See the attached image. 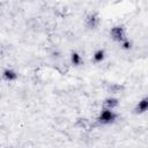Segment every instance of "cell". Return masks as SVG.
Here are the masks:
<instances>
[{
  "instance_id": "obj_1",
  "label": "cell",
  "mask_w": 148,
  "mask_h": 148,
  "mask_svg": "<svg viewBox=\"0 0 148 148\" xmlns=\"http://www.w3.org/2000/svg\"><path fill=\"white\" fill-rule=\"evenodd\" d=\"M116 118H117V114L114 113L113 110H111V109H105V108H104V109L99 112L97 120H98L99 124L106 125V124L113 123V121L116 120Z\"/></svg>"
},
{
  "instance_id": "obj_2",
  "label": "cell",
  "mask_w": 148,
  "mask_h": 148,
  "mask_svg": "<svg viewBox=\"0 0 148 148\" xmlns=\"http://www.w3.org/2000/svg\"><path fill=\"white\" fill-rule=\"evenodd\" d=\"M110 36L113 40H116L118 43H121L124 39H126V32H125V29L121 25L112 27L111 30H110Z\"/></svg>"
},
{
  "instance_id": "obj_3",
  "label": "cell",
  "mask_w": 148,
  "mask_h": 148,
  "mask_svg": "<svg viewBox=\"0 0 148 148\" xmlns=\"http://www.w3.org/2000/svg\"><path fill=\"white\" fill-rule=\"evenodd\" d=\"M98 23H99V17L95 13H91L86 17V25L89 29H95L98 25Z\"/></svg>"
},
{
  "instance_id": "obj_4",
  "label": "cell",
  "mask_w": 148,
  "mask_h": 148,
  "mask_svg": "<svg viewBox=\"0 0 148 148\" xmlns=\"http://www.w3.org/2000/svg\"><path fill=\"white\" fill-rule=\"evenodd\" d=\"M135 113H143L148 111V97H143L138 102V104L134 108Z\"/></svg>"
},
{
  "instance_id": "obj_5",
  "label": "cell",
  "mask_w": 148,
  "mask_h": 148,
  "mask_svg": "<svg viewBox=\"0 0 148 148\" xmlns=\"http://www.w3.org/2000/svg\"><path fill=\"white\" fill-rule=\"evenodd\" d=\"M2 77H3L6 81L10 82V81H14V80L17 79V74H16V72H14L13 69L7 68V69H5L3 73H2Z\"/></svg>"
},
{
  "instance_id": "obj_6",
  "label": "cell",
  "mask_w": 148,
  "mask_h": 148,
  "mask_svg": "<svg viewBox=\"0 0 148 148\" xmlns=\"http://www.w3.org/2000/svg\"><path fill=\"white\" fill-rule=\"evenodd\" d=\"M118 104H119V102H118V99L114 98V97H109V98H106V99L103 102V106H104L105 109H111V110H113L114 108H117Z\"/></svg>"
},
{
  "instance_id": "obj_7",
  "label": "cell",
  "mask_w": 148,
  "mask_h": 148,
  "mask_svg": "<svg viewBox=\"0 0 148 148\" xmlns=\"http://www.w3.org/2000/svg\"><path fill=\"white\" fill-rule=\"evenodd\" d=\"M104 57H105L104 50H97V51L94 53V56H92V60H94L95 62H101V61L104 59Z\"/></svg>"
},
{
  "instance_id": "obj_8",
  "label": "cell",
  "mask_w": 148,
  "mask_h": 148,
  "mask_svg": "<svg viewBox=\"0 0 148 148\" xmlns=\"http://www.w3.org/2000/svg\"><path fill=\"white\" fill-rule=\"evenodd\" d=\"M81 56L79 54V53H76V52H73L72 53V56H71V62H72V65H74V66H77V65H80L81 64Z\"/></svg>"
},
{
  "instance_id": "obj_9",
  "label": "cell",
  "mask_w": 148,
  "mask_h": 148,
  "mask_svg": "<svg viewBox=\"0 0 148 148\" xmlns=\"http://www.w3.org/2000/svg\"><path fill=\"white\" fill-rule=\"evenodd\" d=\"M109 90H110L111 92H113V94H117V92H119V91L121 90V87L118 86V84H111Z\"/></svg>"
},
{
  "instance_id": "obj_10",
  "label": "cell",
  "mask_w": 148,
  "mask_h": 148,
  "mask_svg": "<svg viewBox=\"0 0 148 148\" xmlns=\"http://www.w3.org/2000/svg\"><path fill=\"white\" fill-rule=\"evenodd\" d=\"M120 45L123 46V49L127 50V49H130V47H131V45H132V44H131V42H130V40L126 38V39H124V40L120 43Z\"/></svg>"
}]
</instances>
